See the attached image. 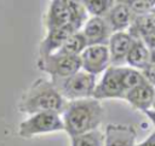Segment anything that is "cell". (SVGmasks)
Wrapping results in <instances>:
<instances>
[{
  "label": "cell",
  "mask_w": 155,
  "mask_h": 146,
  "mask_svg": "<svg viewBox=\"0 0 155 146\" xmlns=\"http://www.w3.org/2000/svg\"><path fill=\"white\" fill-rule=\"evenodd\" d=\"M103 119V107L96 99L70 101L63 115V127L71 138L92 132Z\"/></svg>",
  "instance_id": "1"
},
{
  "label": "cell",
  "mask_w": 155,
  "mask_h": 146,
  "mask_svg": "<svg viewBox=\"0 0 155 146\" xmlns=\"http://www.w3.org/2000/svg\"><path fill=\"white\" fill-rule=\"evenodd\" d=\"M65 109L64 99L58 94L51 82L38 78L23 93L18 110L22 113L35 115L40 112H61Z\"/></svg>",
  "instance_id": "2"
},
{
  "label": "cell",
  "mask_w": 155,
  "mask_h": 146,
  "mask_svg": "<svg viewBox=\"0 0 155 146\" xmlns=\"http://www.w3.org/2000/svg\"><path fill=\"white\" fill-rule=\"evenodd\" d=\"M51 83L63 99L79 100L92 95L94 89V75L76 72L68 77H52Z\"/></svg>",
  "instance_id": "3"
},
{
  "label": "cell",
  "mask_w": 155,
  "mask_h": 146,
  "mask_svg": "<svg viewBox=\"0 0 155 146\" xmlns=\"http://www.w3.org/2000/svg\"><path fill=\"white\" fill-rule=\"evenodd\" d=\"M64 129L63 122L56 112H40L31 115L28 119L21 122L18 127V135L28 139L38 134L51 133Z\"/></svg>",
  "instance_id": "4"
},
{
  "label": "cell",
  "mask_w": 155,
  "mask_h": 146,
  "mask_svg": "<svg viewBox=\"0 0 155 146\" xmlns=\"http://www.w3.org/2000/svg\"><path fill=\"white\" fill-rule=\"evenodd\" d=\"M38 68L51 77H68L76 72L81 68V60L79 56H64L52 53L45 58L38 59Z\"/></svg>",
  "instance_id": "5"
},
{
  "label": "cell",
  "mask_w": 155,
  "mask_h": 146,
  "mask_svg": "<svg viewBox=\"0 0 155 146\" xmlns=\"http://www.w3.org/2000/svg\"><path fill=\"white\" fill-rule=\"evenodd\" d=\"M81 66L87 71V74L96 75L107 69L110 62L109 49L103 45L88 46L82 51L80 57Z\"/></svg>",
  "instance_id": "6"
},
{
  "label": "cell",
  "mask_w": 155,
  "mask_h": 146,
  "mask_svg": "<svg viewBox=\"0 0 155 146\" xmlns=\"http://www.w3.org/2000/svg\"><path fill=\"white\" fill-rule=\"evenodd\" d=\"M92 95L96 99L125 97V90L121 84V69L120 68L108 69L101 83L97 87H94Z\"/></svg>",
  "instance_id": "7"
},
{
  "label": "cell",
  "mask_w": 155,
  "mask_h": 146,
  "mask_svg": "<svg viewBox=\"0 0 155 146\" xmlns=\"http://www.w3.org/2000/svg\"><path fill=\"white\" fill-rule=\"evenodd\" d=\"M71 22V12L65 0H54L51 2L45 18V25L47 31L69 25Z\"/></svg>",
  "instance_id": "8"
},
{
  "label": "cell",
  "mask_w": 155,
  "mask_h": 146,
  "mask_svg": "<svg viewBox=\"0 0 155 146\" xmlns=\"http://www.w3.org/2000/svg\"><path fill=\"white\" fill-rule=\"evenodd\" d=\"M74 33H75V30L70 24L65 25L63 28H58V29L48 31L46 37L40 43L39 58H45V57L54 53L56 51H58L62 47V45L65 42V40Z\"/></svg>",
  "instance_id": "9"
},
{
  "label": "cell",
  "mask_w": 155,
  "mask_h": 146,
  "mask_svg": "<svg viewBox=\"0 0 155 146\" xmlns=\"http://www.w3.org/2000/svg\"><path fill=\"white\" fill-rule=\"evenodd\" d=\"M136 130L131 125L109 124L105 132L104 146H134Z\"/></svg>",
  "instance_id": "10"
},
{
  "label": "cell",
  "mask_w": 155,
  "mask_h": 146,
  "mask_svg": "<svg viewBox=\"0 0 155 146\" xmlns=\"http://www.w3.org/2000/svg\"><path fill=\"white\" fill-rule=\"evenodd\" d=\"M133 39L130 34L126 33H115L110 37V51L109 57L110 62L115 64H120L126 60V57L132 47Z\"/></svg>",
  "instance_id": "11"
},
{
  "label": "cell",
  "mask_w": 155,
  "mask_h": 146,
  "mask_svg": "<svg viewBox=\"0 0 155 146\" xmlns=\"http://www.w3.org/2000/svg\"><path fill=\"white\" fill-rule=\"evenodd\" d=\"M154 89L153 87L145 82L140 86L134 87L133 89L128 90L125 94V98L137 109H140L143 111H147L149 109V106L153 105L154 101Z\"/></svg>",
  "instance_id": "12"
},
{
  "label": "cell",
  "mask_w": 155,
  "mask_h": 146,
  "mask_svg": "<svg viewBox=\"0 0 155 146\" xmlns=\"http://www.w3.org/2000/svg\"><path fill=\"white\" fill-rule=\"evenodd\" d=\"M82 36H84L87 46H94V45L101 43L107 37L105 22L99 17L91 18L85 27Z\"/></svg>",
  "instance_id": "13"
},
{
  "label": "cell",
  "mask_w": 155,
  "mask_h": 146,
  "mask_svg": "<svg viewBox=\"0 0 155 146\" xmlns=\"http://www.w3.org/2000/svg\"><path fill=\"white\" fill-rule=\"evenodd\" d=\"M130 18H131V10L127 7L125 2H120L115 5L108 13V22L110 24L111 30H121L126 28L130 23Z\"/></svg>",
  "instance_id": "14"
},
{
  "label": "cell",
  "mask_w": 155,
  "mask_h": 146,
  "mask_svg": "<svg viewBox=\"0 0 155 146\" xmlns=\"http://www.w3.org/2000/svg\"><path fill=\"white\" fill-rule=\"evenodd\" d=\"M126 60L130 65L134 68L145 69L150 64V56L148 48L140 41H133L132 47L126 57Z\"/></svg>",
  "instance_id": "15"
},
{
  "label": "cell",
  "mask_w": 155,
  "mask_h": 146,
  "mask_svg": "<svg viewBox=\"0 0 155 146\" xmlns=\"http://www.w3.org/2000/svg\"><path fill=\"white\" fill-rule=\"evenodd\" d=\"M85 46H86V41L82 34L74 33L65 40L62 47L54 53L64 54V56H79V53L85 49Z\"/></svg>",
  "instance_id": "16"
},
{
  "label": "cell",
  "mask_w": 155,
  "mask_h": 146,
  "mask_svg": "<svg viewBox=\"0 0 155 146\" xmlns=\"http://www.w3.org/2000/svg\"><path fill=\"white\" fill-rule=\"evenodd\" d=\"M130 31L134 36H145L155 31V14H145L136 18Z\"/></svg>",
  "instance_id": "17"
},
{
  "label": "cell",
  "mask_w": 155,
  "mask_h": 146,
  "mask_svg": "<svg viewBox=\"0 0 155 146\" xmlns=\"http://www.w3.org/2000/svg\"><path fill=\"white\" fill-rule=\"evenodd\" d=\"M143 83H145V78L138 71L133 69H121V84L125 93Z\"/></svg>",
  "instance_id": "18"
},
{
  "label": "cell",
  "mask_w": 155,
  "mask_h": 146,
  "mask_svg": "<svg viewBox=\"0 0 155 146\" xmlns=\"http://www.w3.org/2000/svg\"><path fill=\"white\" fill-rule=\"evenodd\" d=\"M73 146H103V135L99 130H92L86 134L74 136Z\"/></svg>",
  "instance_id": "19"
},
{
  "label": "cell",
  "mask_w": 155,
  "mask_h": 146,
  "mask_svg": "<svg viewBox=\"0 0 155 146\" xmlns=\"http://www.w3.org/2000/svg\"><path fill=\"white\" fill-rule=\"evenodd\" d=\"M68 5H69L70 12H71V22H70V25L76 31L81 27V24H82V22L85 19V10H84L85 7L79 1H68Z\"/></svg>",
  "instance_id": "20"
},
{
  "label": "cell",
  "mask_w": 155,
  "mask_h": 146,
  "mask_svg": "<svg viewBox=\"0 0 155 146\" xmlns=\"http://www.w3.org/2000/svg\"><path fill=\"white\" fill-rule=\"evenodd\" d=\"M84 7L92 14L102 16L113 5V1L110 0H88L84 1Z\"/></svg>",
  "instance_id": "21"
},
{
  "label": "cell",
  "mask_w": 155,
  "mask_h": 146,
  "mask_svg": "<svg viewBox=\"0 0 155 146\" xmlns=\"http://www.w3.org/2000/svg\"><path fill=\"white\" fill-rule=\"evenodd\" d=\"M127 7L134 12H145L155 6V0H136V1H124Z\"/></svg>",
  "instance_id": "22"
},
{
  "label": "cell",
  "mask_w": 155,
  "mask_h": 146,
  "mask_svg": "<svg viewBox=\"0 0 155 146\" xmlns=\"http://www.w3.org/2000/svg\"><path fill=\"white\" fill-rule=\"evenodd\" d=\"M144 78H147L150 83L155 84V65L154 64H149L145 69H144Z\"/></svg>",
  "instance_id": "23"
},
{
  "label": "cell",
  "mask_w": 155,
  "mask_h": 146,
  "mask_svg": "<svg viewBox=\"0 0 155 146\" xmlns=\"http://www.w3.org/2000/svg\"><path fill=\"white\" fill-rule=\"evenodd\" d=\"M143 39H144V42H145L150 48H155V31H153V33H150V34L143 36Z\"/></svg>",
  "instance_id": "24"
},
{
  "label": "cell",
  "mask_w": 155,
  "mask_h": 146,
  "mask_svg": "<svg viewBox=\"0 0 155 146\" xmlns=\"http://www.w3.org/2000/svg\"><path fill=\"white\" fill-rule=\"evenodd\" d=\"M138 146H155V133H153L144 142L139 144Z\"/></svg>",
  "instance_id": "25"
},
{
  "label": "cell",
  "mask_w": 155,
  "mask_h": 146,
  "mask_svg": "<svg viewBox=\"0 0 155 146\" xmlns=\"http://www.w3.org/2000/svg\"><path fill=\"white\" fill-rule=\"evenodd\" d=\"M148 116H149V118L153 121V123L155 124V110H153V111H149V110H147V111H144Z\"/></svg>",
  "instance_id": "26"
},
{
  "label": "cell",
  "mask_w": 155,
  "mask_h": 146,
  "mask_svg": "<svg viewBox=\"0 0 155 146\" xmlns=\"http://www.w3.org/2000/svg\"><path fill=\"white\" fill-rule=\"evenodd\" d=\"M149 56H150V64H154L155 65V48H150V52H149Z\"/></svg>",
  "instance_id": "27"
},
{
  "label": "cell",
  "mask_w": 155,
  "mask_h": 146,
  "mask_svg": "<svg viewBox=\"0 0 155 146\" xmlns=\"http://www.w3.org/2000/svg\"><path fill=\"white\" fill-rule=\"evenodd\" d=\"M153 105H154V109H155V98H154V101H153Z\"/></svg>",
  "instance_id": "28"
},
{
  "label": "cell",
  "mask_w": 155,
  "mask_h": 146,
  "mask_svg": "<svg viewBox=\"0 0 155 146\" xmlns=\"http://www.w3.org/2000/svg\"><path fill=\"white\" fill-rule=\"evenodd\" d=\"M153 13H154V14H155V7H154V8H153Z\"/></svg>",
  "instance_id": "29"
}]
</instances>
